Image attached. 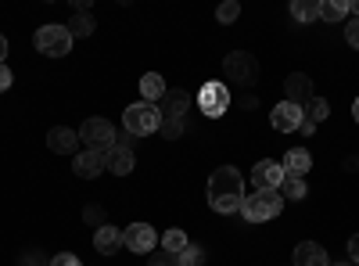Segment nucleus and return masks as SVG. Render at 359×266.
I'll use <instances>...</instances> for the list:
<instances>
[{
    "mask_svg": "<svg viewBox=\"0 0 359 266\" xmlns=\"http://www.w3.org/2000/svg\"><path fill=\"white\" fill-rule=\"evenodd\" d=\"M291 15H294L298 22H316V18H320V8H316V0H294Z\"/></svg>",
    "mask_w": 359,
    "mask_h": 266,
    "instance_id": "24",
    "label": "nucleus"
},
{
    "mask_svg": "<svg viewBox=\"0 0 359 266\" xmlns=\"http://www.w3.org/2000/svg\"><path fill=\"white\" fill-rule=\"evenodd\" d=\"M345 40H348L352 51H359V18H352V22L345 25Z\"/></svg>",
    "mask_w": 359,
    "mask_h": 266,
    "instance_id": "31",
    "label": "nucleus"
},
{
    "mask_svg": "<svg viewBox=\"0 0 359 266\" xmlns=\"http://www.w3.org/2000/svg\"><path fill=\"white\" fill-rule=\"evenodd\" d=\"M104 166L111 169V173H118V176H126V173H133V166H137V159H133V152L126 144H115L111 152L104 155Z\"/></svg>",
    "mask_w": 359,
    "mask_h": 266,
    "instance_id": "16",
    "label": "nucleus"
},
{
    "mask_svg": "<svg viewBox=\"0 0 359 266\" xmlns=\"http://www.w3.org/2000/svg\"><path fill=\"white\" fill-rule=\"evenodd\" d=\"M327 115H331V105H327L323 98H313V101L306 105V119H309V123H323Z\"/></svg>",
    "mask_w": 359,
    "mask_h": 266,
    "instance_id": "26",
    "label": "nucleus"
},
{
    "mask_svg": "<svg viewBox=\"0 0 359 266\" xmlns=\"http://www.w3.org/2000/svg\"><path fill=\"white\" fill-rule=\"evenodd\" d=\"M11 83H15L11 69H8V65H0V91H11Z\"/></svg>",
    "mask_w": 359,
    "mask_h": 266,
    "instance_id": "34",
    "label": "nucleus"
},
{
    "mask_svg": "<svg viewBox=\"0 0 359 266\" xmlns=\"http://www.w3.org/2000/svg\"><path fill=\"white\" fill-rule=\"evenodd\" d=\"M36 51L43 58H65L72 51L69 25H43V29H36Z\"/></svg>",
    "mask_w": 359,
    "mask_h": 266,
    "instance_id": "6",
    "label": "nucleus"
},
{
    "mask_svg": "<svg viewBox=\"0 0 359 266\" xmlns=\"http://www.w3.org/2000/svg\"><path fill=\"white\" fill-rule=\"evenodd\" d=\"M280 209H284L280 191H255V194H248V198L241 201V216H245L248 223L273 220V216H280Z\"/></svg>",
    "mask_w": 359,
    "mask_h": 266,
    "instance_id": "3",
    "label": "nucleus"
},
{
    "mask_svg": "<svg viewBox=\"0 0 359 266\" xmlns=\"http://www.w3.org/2000/svg\"><path fill=\"white\" fill-rule=\"evenodd\" d=\"M50 266H79V259H76L72 252H62V255H54V259H50Z\"/></svg>",
    "mask_w": 359,
    "mask_h": 266,
    "instance_id": "32",
    "label": "nucleus"
},
{
    "mask_svg": "<svg viewBox=\"0 0 359 266\" xmlns=\"http://www.w3.org/2000/svg\"><path fill=\"white\" fill-rule=\"evenodd\" d=\"M294 262L291 266H331V255H327L323 245L316 241H302V245H294Z\"/></svg>",
    "mask_w": 359,
    "mask_h": 266,
    "instance_id": "13",
    "label": "nucleus"
},
{
    "mask_svg": "<svg viewBox=\"0 0 359 266\" xmlns=\"http://www.w3.org/2000/svg\"><path fill=\"white\" fill-rule=\"evenodd\" d=\"M79 144H86V152L108 155L111 147H115V126L108 119H86L79 126Z\"/></svg>",
    "mask_w": 359,
    "mask_h": 266,
    "instance_id": "5",
    "label": "nucleus"
},
{
    "mask_svg": "<svg viewBox=\"0 0 359 266\" xmlns=\"http://www.w3.org/2000/svg\"><path fill=\"white\" fill-rule=\"evenodd\" d=\"M140 94H144L147 105H158V101L169 94V86H165V79H162L158 72H144V76H140Z\"/></svg>",
    "mask_w": 359,
    "mask_h": 266,
    "instance_id": "17",
    "label": "nucleus"
},
{
    "mask_svg": "<svg viewBox=\"0 0 359 266\" xmlns=\"http://www.w3.org/2000/svg\"><path fill=\"white\" fill-rule=\"evenodd\" d=\"M252 184H255V191H277L284 184V166L280 162H269V159L255 162L252 166Z\"/></svg>",
    "mask_w": 359,
    "mask_h": 266,
    "instance_id": "10",
    "label": "nucleus"
},
{
    "mask_svg": "<svg viewBox=\"0 0 359 266\" xmlns=\"http://www.w3.org/2000/svg\"><path fill=\"white\" fill-rule=\"evenodd\" d=\"M4 58H8V36L0 33V65H4Z\"/></svg>",
    "mask_w": 359,
    "mask_h": 266,
    "instance_id": "36",
    "label": "nucleus"
},
{
    "mask_svg": "<svg viewBox=\"0 0 359 266\" xmlns=\"http://www.w3.org/2000/svg\"><path fill=\"white\" fill-rule=\"evenodd\" d=\"M187 245H191V241H187V234L180 230V227H172V230H165V234H162V248H165V252H172V255H180Z\"/></svg>",
    "mask_w": 359,
    "mask_h": 266,
    "instance_id": "23",
    "label": "nucleus"
},
{
    "mask_svg": "<svg viewBox=\"0 0 359 266\" xmlns=\"http://www.w3.org/2000/svg\"><path fill=\"white\" fill-rule=\"evenodd\" d=\"M198 105H201V112L208 115V119H219V115L230 108V91L223 83H205L198 91Z\"/></svg>",
    "mask_w": 359,
    "mask_h": 266,
    "instance_id": "7",
    "label": "nucleus"
},
{
    "mask_svg": "<svg viewBox=\"0 0 359 266\" xmlns=\"http://www.w3.org/2000/svg\"><path fill=\"white\" fill-rule=\"evenodd\" d=\"M269 123H273L277 133H294L298 126L306 123V108H298V105H291V101H280L273 112H269Z\"/></svg>",
    "mask_w": 359,
    "mask_h": 266,
    "instance_id": "9",
    "label": "nucleus"
},
{
    "mask_svg": "<svg viewBox=\"0 0 359 266\" xmlns=\"http://www.w3.org/2000/svg\"><path fill=\"white\" fill-rule=\"evenodd\" d=\"M176 259H180V266H205V248L201 245H187Z\"/></svg>",
    "mask_w": 359,
    "mask_h": 266,
    "instance_id": "27",
    "label": "nucleus"
},
{
    "mask_svg": "<svg viewBox=\"0 0 359 266\" xmlns=\"http://www.w3.org/2000/svg\"><path fill=\"white\" fill-rule=\"evenodd\" d=\"M123 123H126V133L130 137H151L162 130V108L158 105H147V101H137L123 112Z\"/></svg>",
    "mask_w": 359,
    "mask_h": 266,
    "instance_id": "2",
    "label": "nucleus"
},
{
    "mask_svg": "<svg viewBox=\"0 0 359 266\" xmlns=\"http://www.w3.org/2000/svg\"><path fill=\"white\" fill-rule=\"evenodd\" d=\"M165 140H176L184 133V115H162V130H158Z\"/></svg>",
    "mask_w": 359,
    "mask_h": 266,
    "instance_id": "25",
    "label": "nucleus"
},
{
    "mask_svg": "<svg viewBox=\"0 0 359 266\" xmlns=\"http://www.w3.org/2000/svg\"><path fill=\"white\" fill-rule=\"evenodd\" d=\"M223 72H226V79L237 83V86H252V83L259 79V58L248 54V51H233V54L223 58Z\"/></svg>",
    "mask_w": 359,
    "mask_h": 266,
    "instance_id": "4",
    "label": "nucleus"
},
{
    "mask_svg": "<svg viewBox=\"0 0 359 266\" xmlns=\"http://www.w3.org/2000/svg\"><path fill=\"white\" fill-rule=\"evenodd\" d=\"M348 259H352V266H359V234L348 238Z\"/></svg>",
    "mask_w": 359,
    "mask_h": 266,
    "instance_id": "33",
    "label": "nucleus"
},
{
    "mask_svg": "<svg viewBox=\"0 0 359 266\" xmlns=\"http://www.w3.org/2000/svg\"><path fill=\"white\" fill-rule=\"evenodd\" d=\"M22 266H43V255L40 252H29V255H22Z\"/></svg>",
    "mask_w": 359,
    "mask_h": 266,
    "instance_id": "35",
    "label": "nucleus"
},
{
    "mask_svg": "<svg viewBox=\"0 0 359 266\" xmlns=\"http://www.w3.org/2000/svg\"><path fill=\"white\" fill-rule=\"evenodd\" d=\"M284 176H306L309 173V166H313V159H309V152L306 147H291V152L284 155Z\"/></svg>",
    "mask_w": 359,
    "mask_h": 266,
    "instance_id": "18",
    "label": "nucleus"
},
{
    "mask_svg": "<svg viewBox=\"0 0 359 266\" xmlns=\"http://www.w3.org/2000/svg\"><path fill=\"white\" fill-rule=\"evenodd\" d=\"M47 147H50L54 155H79V152H76V147H79V133L69 130V126H50Z\"/></svg>",
    "mask_w": 359,
    "mask_h": 266,
    "instance_id": "12",
    "label": "nucleus"
},
{
    "mask_svg": "<svg viewBox=\"0 0 359 266\" xmlns=\"http://www.w3.org/2000/svg\"><path fill=\"white\" fill-rule=\"evenodd\" d=\"M341 266H352V262H341Z\"/></svg>",
    "mask_w": 359,
    "mask_h": 266,
    "instance_id": "39",
    "label": "nucleus"
},
{
    "mask_svg": "<svg viewBox=\"0 0 359 266\" xmlns=\"http://www.w3.org/2000/svg\"><path fill=\"white\" fill-rule=\"evenodd\" d=\"M316 8H320V18L323 22H345L348 18V0H316Z\"/></svg>",
    "mask_w": 359,
    "mask_h": 266,
    "instance_id": "19",
    "label": "nucleus"
},
{
    "mask_svg": "<svg viewBox=\"0 0 359 266\" xmlns=\"http://www.w3.org/2000/svg\"><path fill=\"white\" fill-rule=\"evenodd\" d=\"M123 245H126L130 252L151 255V252H155V245H158V234H155V227H151V223H130V227L123 230Z\"/></svg>",
    "mask_w": 359,
    "mask_h": 266,
    "instance_id": "8",
    "label": "nucleus"
},
{
    "mask_svg": "<svg viewBox=\"0 0 359 266\" xmlns=\"http://www.w3.org/2000/svg\"><path fill=\"white\" fill-rule=\"evenodd\" d=\"M284 101H291V105H298V108H306L316 94H313V79L306 76V72H291L287 79H284Z\"/></svg>",
    "mask_w": 359,
    "mask_h": 266,
    "instance_id": "11",
    "label": "nucleus"
},
{
    "mask_svg": "<svg viewBox=\"0 0 359 266\" xmlns=\"http://www.w3.org/2000/svg\"><path fill=\"white\" fill-rule=\"evenodd\" d=\"M187 105H191V94H184V91H172V94H165V98L158 101L162 115H184Z\"/></svg>",
    "mask_w": 359,
    "mask_h": 266,
    "instance_id": "20",
    "label": "nucleus"
},
{
    "mask_svg": "<svg viewBox=\"0 0 359 266\" xmlns=\"http://www.w3.org/2000/svg\"><path fill=\"white\" fill-rule=\"evenodd\" d=\"M277 191H280V198H284V201H298V198H306V191H309V187H306L302 176H284V184H280Z\"/></svg>",
    "mask_w": 359,
    "mask_h": 266,
    "instance_id": "22",
    "label": "nucleus"
},
{
    "mask_svg": "<svg viewBox=\"0 0 359 266\" xmlns=\"http://www.w3.org/2000/svg\"><path fill=\"white\" fill-rule=\"evenodd\" d=\"M352 115H355V123H359V98H355V105H352Z\"/></svg>",
    "mask_w": 359,
    "mask_h": 266,
    "instance_id": "38",
    "label": "nucleus"
},
{
    "mask_svg": "<svg viewBox=\"0 0 359 266\" xmlns=\"http://www.w3.org/2000/svg\"><path fill=\"white\" fill-rule=\"evenodd\" d=\"M348 8H352V15L359 18V0H352V4H348Z\"/></svg>",
    "mask_w": 359,
    "mask_h": 266,
    "instance_id": "37",
    "label": "nucleus"
},
{
    "mask_svg": "<svg viewBox=\"0 0 359 266\" xmlns=\"http://www.w3.org/2000/svg\"><path fill=\"white\" fill-rule=\"evenodd\" d=\"M101 169H104V155H101V152H79V155L72 159V173L83 176V180H94V176H101Z\"/></svg>",
    "mask_w": 359,
    "mask_h": 266,
    "instance_id": "14",
    "label": "nucleus"
},
{
    "mask_svg": "<svg viewBox=\"0 0 359 266\" xmlns=\"http://www.w3.org/2000/svg\"><path fill=\"white\" fill-rule=\"evenodd\" d=\"M208 205H212L216 213L230 216L241 209V201H245V180H241V173H237L233 166H219L212 176H208Z\"/></svg>",
    "mask_w": 359,
    "mask_h": 266,
    "instance_id": "1",
    "label": "nucleus"
},
{
    "mask_svg": "<svg viewBox=\"0 0 359 266\" xmlns=\"http://www.w3.org/2000/svg\"><path fill=\"white\" fill-rule=\"evenodd\" d=\"M147 266H180V259L172 255V252H151V259H147Z\"/></svg>",
    "mask_w": 359,
    "mask_h": 266,
    "instance_id": "30",
    "label": "nucleus"
},
{
    "mask_svg": "<svg viewBox=\"0 0 359 266\" xmlns=\"http://www.w3.org/2000/svg\"><path fill=\"white\" fill-rule=\"evenodd\" d=\"M94 248H97L101 255H115L118 248H123V230L111 227V223L97 227V230H94Z\"/></svg>",
    "mask_w": 359,
    "mask_h": 266,
    "instance_id": "15",
    "label": "nucleus"
},
{
    "mask_svg": "<svg viewBox=\"0 0 359 266\" xmlns=\"http://www.w3.org/2000/svg\"><path fill=\"white\" fill-rule=\"evenodd\" d=\"M94 18H90L86 11H76L72 15V22H69V33H72V40H83V36H94Z\"/></svg>",
    "mask_w": 359,
    "mask_h": 266,
    "instance_id": "21",
    "label": "nucleus"
},
{
    "mask_svg": "<svg viewBox=\"0 0 359 266\" xmlns=\"http://www.w3.org/2000/svg\"><path fill=\"white\" fill-rule=\"evenodd\" d=\"M216 18H219L223 25H230V22H237V18H241V4H237V0H226V4H219V11H216Z\"/></svg>",
    "mask_w": 359,
    "mask_h": 266,
    "instance_id": "28",
    "label": "nucleus"
},
{
    "mask_svg": "<svg viewBox=\"0 0 359 266\" xmlns=\"http://www.w3.org/2000/svg\"><path fill=\"white\" fill-rule=\"evenodd\" d=\"M104 216H108V213L101 209V205H86V209H83V220H86L90 227H94V230H97V227H104Z\"/></svg>",
    "mask_w": 359,
    "mask_h": 266,
    "instance_id": "29",
    "label": "nucleus"
}]
</instances>
